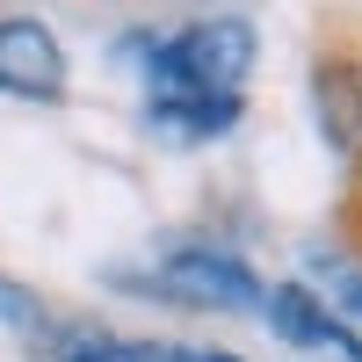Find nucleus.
<instances>
[{
  "instance_id": "nucleus-1",
  "label": "nucleus",
  "mask_w": 362,
  "mask_h": 362,
  "mask_svg": "<svg viewBox=\"0 0 362 362\" xmlns=\"http://www.w3.org/2000/svg\"><path fill=\"white\" fill-rule=\"evenodd\" d=\"M145 66H153V109L189 102V95H239L254 73V29L247 22H196L174 44H153Z\"/></svg>"
},
{
  "instance_id": "nucleus-2",
  "label": "nucleus",
  "mask_w": 362,
  "mask_h": 362,
  "mask_svg": "<svg viewBox=\"0 0 362 362\" xmlns=\"http://www.w3.org/2000/svg\"><path fill=\"white\" fill-rule=\"evenodd\" d=\"M153 297H167V305H196V312H254L261 305V283L247 261L232 254H210V247H189L174 254L160 268V283H145Z\"/></svg>"
},
{
  "instance_id": "nucleus-3",
  "label": "nucleus",
  "mask_w": 362,
  "mask_h": 362,
  "mask_svg": "<svg viewBox=\"0 0 362 362\" xmlns=\"http://www.w3.org/2000/svg\"><path fill=\"white\" fill-rule=\"evenodd\" d=\"M0 95L15 102H58L66 95V51L44 22L0 15Z\"/></svg>"
},
{
  "instance_id": "nucleus-4",
  "label": "nucleus",
  "mask_w": 362,
  "mask_h": 362,
  "mask_svg": "<svg viewBox=\"0 0 362 362\" xmlns=\"http://www.w3.org/2000/svg\"><path fill=\"white\" fill-rule=\"evenodd\" d=\"M312 116L341 160H362V58H326L312 73Z\"/></svg>"
},
{
  "instance_id": "nucleus-5",
  "label": "nucleus",
  "mask_w": 362,
  "mask_h": 362,
  "mask_svg": "<svg viewBox=\"0 0 362 362\" xmlns=\"http://www.w3.org/2000/svg\"><path fill=\"white\" fill-rule=\"evenodd\" d=\"M261 305H268V319H276V334H283L290 348H334V341H341V326L326 319V305H319V297H312L305 283L268 290Z\"/></svg>"
},
{
  "instance_id": "nucleus-6",
  "label": "nucleus",
  "mask_w": 362,
  "mask_h": 362,
  "mask_svg": "<svg viewBox=\"0 0 362 362\" xmlns=\"http://www.w3.org/2000/svg\"><path fill=\"white\" fill-rule=\"evenodd\" d=\"M58 362H181V355L174 348H153V341H124V334L80 326L73 341H58Z\"/></svg>"
},
{
  "instance_id": "nucleus-7",
  "label": "nucleus",
  "mask_w": 362,
  "mask_h": 362,
  "mask_svg": "<svg viewBox=\"0 0 362 362\" xmlns=\"http://www.w3.org/2000/svg\"><path fill=\"white\" fill-rule=\"evenodd\" d=\"M341 305H348V312L362 319V276H341Z\"/></svg>"
},
{
  "instance_id": "nucleus-8",
  "label": "nucleus",
  "mask_w": 362,
  "mask_h": 362,
  "mask_svg": "<svg viewBox=\"0 0 362 362\" xmlns=\"http://www.w3.org/2000/svg\"><path fill=\"white\" fill-rule=\"evenodd\" d=\"M334 348H348V362H362V341H348V334H341V341H334Z\"/></svg>"
},
{
  "instance_id": "nucleus-9",
  "label": "nucleus",
  "mask_w": 362,
  "mask_h": 362,
  "mask_svg": "<svg viewBox=\"0 0 362 362\" xmlns=\"http://www.w3.org/2000/svg\"><path fill=\"white\" fill-rule=\"evenodd\" d=\"M181 362H225V355H181Z\"/></svg>"
}]
</instances>
